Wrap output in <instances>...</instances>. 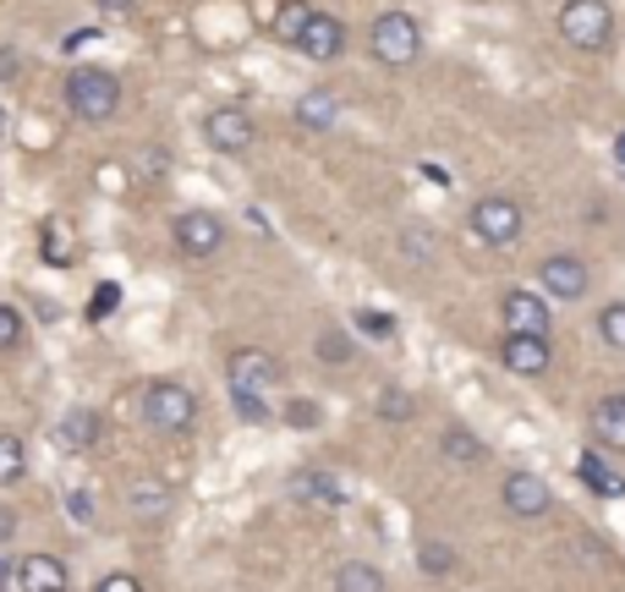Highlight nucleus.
I'll list each match as a JSON object with an SVG mask.
<instances>
[{
    "instance_id": "obj_42",
    "label": "nucleus",
    "mask_w": 625,
    "mask_h": 592,
    "mask_svg": "<svg viewBox=\"0 0 625 592\" xmlns=\"http://www.w3.org/2000/svg\"><path fill=\"white\" fill-rule=\"evenodd\" d=\"M0 582H11V565H6V560H0Z\"/></svg>"
},
{
    "instance_id": "obj_43",
    "label": "nucleus",
    "mask_w": 625,
    "mask_h": 592,
    "mask_svg": "<svg viewBox=\"0 0 625 592\" xmlns=\"http://www.w3.org/2000/svg\"><path fill=\"white\" fill-rule=\"evenodd\" d=\"M0 138H6V104H0Z\"/></svg>"
},
{
    "instance_id": "obj_12",
    "label": "nucleus",
    "mask_w": 625,
    "mask_h": 592,
    "mask_svg": "<svg viewBox=\"0 0 625 592\" xmlns=\"http://www.w3.org/2000/svg\"><path fill=\"white\" fill-rule=\"evenodd\" d=\"M500 319H505V335H548V302L537 291H505Z\"/></svg>"
},
{
    "instance_id": "obj_19",
    "label": "nucleus",
    "mask_w": 625,
    "mask_h": 592,
    "mask_svg": "<svg viewBox=\"0 0 625 592\" xmlns=\"http://www.w3.org/2000/svg\"><path fill=\"white\" fill-rule=\"evenodd\" d=\"M576 478H582V483H587L593 494H604V500H621V494H625V478L615 472V466H604V461H598L593 450H587V455L576 461Z\"/></svg>"
},
{
    "instance_id": "obj_30",
    "label": "nucleus",
    "mask_w": 625,
    "mask_h": 592,
    "mask_svg": "<svg viewBox=\"0 0 625 592\" xmlns=\"http://www.w3.org/2000/svg\"><path fill=\"white\" fill-rule=\"evenodd\" d=\"M319 362L346 368V362H352V340L341 335V330H324V335H319Z\"/></svg>"
},
{
    "instance_id": "obj_28",
    "label": "nucleus",
    "mask_w": 625,
    "mask_h": 592,
    "mask_svg": "<svg viewBox=\"0 0 625 592\" xmlns=\"http://www.w3.org/2000/svg\"><path fill=\"white\" fill-rule=\"evenodd\" d=\"M417 565H423L429 576H450V571H455V549H450V543H434V538H429V543L417 549Z\"/></svg>"
},
{
    "instance_id": "obj_3",
    "label": "nucleus",
    "mask_w": 625,
    "mask_h": 592,
    "mask_svg": "<svg viewBox=\"0 0 625 592\" xmlns=\"http://www.w3.org/2000/svg\"><path fill=\"white\" fill-rule=\"evenodd\" d=\"M67 110L78 121H93V127L110 121L121 110V78L104 72V67H72L67 72Z\"/></svg>"
},
{
    "instance_id": "obj_32",
    "label": "nucleus",
    "mask_w": 625,
    "mask_h": 592,
    "mask_svg": "<svg viewBox=\"0 0 625 592\" xmlns=\"http://www.w3.org/2000/svg\"><path fill=\"white\" fill-rule=\"evenodd\" d=\"M357 330H362V335H373V340H390V335H395V319H390V313H379V308H362Z\"/></svg>"
},
{
    "instance_id": "obj_13",
    "label": "nucleus",
    "mask_w": 625,
    "mask_h": 592,
    "mask_svg": "<svg viewBox=\"0 0 625 592\" xmlns=\"http://www.w3.org/2000/svg\"><path fill=\"white\" fill-rule=\"evenodd\" d=\"M500 362H505L516 379H537V373H548V362H554L548 335H505L500 340Z\"/></svg>"
},
{
    "instance_id": "obj_20",
    "label": "nucleus",
    "mask_w": 625,
    "mask_h": 592,
    "mask_svg": "<svg viewBox=\"0 0 625 592\" xmlns=\"http://www.w3.org/2000/svg\"><path fill=\"white\" fill-rule=\"evenodd\" d=\"M313 11H319L313 0H280V6H274V22H269V28H274V39H280V44H296Z\"/></svg>"
},
{
    "instance_id": "obj_4",
    "label": "nucleus",
    "mask_w": 625,
    "mask_h": 592,
    "mask_svg": "<svg viewBox=\"0 0 625 592\" xmlns=\"http://www.w3.org/2000/svg\"><path fill=\"white\" fill-rule=\"evenodd\" d=\"M367 50H373V61L379 67H417L423 61V28L406 17V11H384V17H373V28H367Z\"/></svg>"
},
{
    "instance_id": "obj_41",
    "label": "nucleus",
    "mask_w": 625,
    "mask_h": 592,
    "mask_svg": "<svg viewBox=\"0 0 625 592\" xmlns=\"http://www.w3.org/2000/svg\"><path fill=\"white\" fill-rule=\"evenodd\" d=\"M615 160H621V165H625V132H621V138H615Z\"/></svg>"
},
{
    "instance_id": "obj_17",
    "label": "nucleus",
    "mask_w": 625,
    "mask_h": 592,
    "mask_svg": "<svg viewBox=\"0 0 625 592\" xmlns=\"http://www.w3.org/2000/svg\"><path fill=\"white\" fill-rule=\"evenodd\" d=\"M335 116H341V99H335L330 88H308V93L296 99V127H308V132H330Z\"/></svg>"
},
{
    "instance_id": "obj_27",
    "label": "nucleus",
    "mask_w": 625,
    "mask_h": 592,
    "mask_svg": "<svg viewBox=\"0 0 625 592\" xmlns=\"http://www.w3.org/2000/svg\"><path fill=\"white\" fill-rule=\"evenodd\" d=\"M598 340H604L609 351H625V302H609V308L598 313Z\"/></svg>"
},
{
    "instance_id": "obj_24",
    "label": "nucleus",
    "mask_w": 625,
    "mask_h": 592,
    "mask_svg": "<svg viewBox=\"0 0 625 592\" xmlns=\"http://www.w3.org/2000/svg\"><path fill=\"white\" fill-rule=\"evenodd\" d=\"M379 418H384V423H412V418H417V401H412V390H401V384L379 390Z\"/></svg>"
},
{
    "instance_id": "obj_44",
    "label": "nucleus",
    "mask_w": 625,
    "mask_h": 592,
    "mask_svg": "<svg viewBox=\"0 0 625 592\" xmlns=\"http://www.w3.org/2000/svg\"><path fill=\"white\" fill-rule=\"evenodd\" d=\"M0 592H11V588H6V582H0Z\"/></svg>"
},
{
    "instance_id": "obj_38",
    "label": "nucleus",
    "mask_w": 625,
    "mask_h": 592,
    "mask_svg": "<svg viewBox=\"0 0 625 592\" xmlns=\"http://www.w3.org/2000/svg\"><path fill=\"white\" fill-rule=\"evenodd\" d=\"M99 11H110V17H127V11H138V0H99Z\"/></svg>"
},
{
    "instance_id": "obj_33",
    "label": "nucleus",
    "mask_w": 625,
    "mask_h": 592,
    "mask_svg": "<svg viewBox=\"0 0 625 592\" xmlns=\"http://www.w3.org/2000/svg\"><path fill=\"white\" fill-rule=\"evenodd\" d=\"M401 253H406V258H423V263H429V258H434L429 231H423V225H406V231H401Z\"/></svg>"
},
{
    "instance_id": "obj_35",
    "label": "nucleus",
    "mask_w": 625,
    "mask_h": 592,
    "mask_svg": "<svg viewBox=\"0 0 625 592\" xmlns=\"http://www.w3.org/2000/svg\"><path fill=\"white\" fill-rule=\"evenodd\" d=\"M115 302H121V285H99V291H93V308H89V319H104V313H110Z\"/></svg>"
},
{
    "instance_id": "obj_22",
    "label": "nucleus",
    "mask_w": 625,
    "mask_h": 592,
    "mask_svg": "<svg viewBox=\"0 0 625 592\" xmlns=\"http://www.w3.org/2000/svg\"><path fill=\"white\" fill-rule=\"evenodd\" d=\"M127 505L138 510V515H149V521H154V515H165V510H171V489H165L160 478H143V483H132Z\"/></svg>"
},
{
    "instance_id": "obj_25",
    "label": "nucleus",
    "mask_w": 625,
    "mask_h": 592,
    "mask_svg": "<svg viewBox=\"0 0 625 592\" xmlns=\"http://www.w3.org/2000/svg\"><path fill=\"white\" fill-rule=\"evenodd\" d=\"M22 472H28V450H22V439H17V433H0V489H11Z\"/></svg>"
},
{
    "instance_id": "obj_21",
    "label": "nucleus",
    "mask_w": 625,
    "mask_h": 592,
    "mask_svg": "<svg viewBox=\"0 0 625 592\" xmlns=\"http://www.w3.org/2000/svg\"><path fill=\"white\" fill-rule=\"evenodd\" d=\"M335 592H384V571L367 565V560H346L335 571Z\"/></svg>"
},
{
    "instance_id": "obj_18",
    "label": "nucleus",
    "mask_w": 625,
    "mask_h": 592,
    "mask_svg": "<svg viewBox=\"0 0 625 592\" xmlns=\"http://www.w3.org/2000/svg\"><path fill=\"white\" fill-rule=\"evenodd\" d=\"M99 433H104V423H99L93 407H72V412L61 418V444H67V450H93Z\"/></svg>"
},
{
    "instance_id": "obj_37",
    "label": "nucleus",
    "mask_w": 625,
    "mask_h": 592,
    "mask_svg": "<svg viewBox=\"0 0 625 592\" xmlns=\"http://www.w3.org/2000/svg\"><path fill=\"white\" fill-rule=\"evenodd\" d=\"M17 72H22V67H17V50H11V44H0V83H11Z\"/></svg>"
},
{
    "instance_id": "obj_40",
    "label": "nucleus",
    "mask_w": 625,
    "mask_h": 592,
    "mask_svg": "<svg viewBox=\"0 0 625 592\" xmlns=\"http://www.w3.org/2000/svg\"><path fill=\"white\" fill-rule=\"evenodd\" d=\"M11 532H17V515L0 505V543H11Z\"/></svg>"
},
{
    "instance_id": "obj_7",
    "label": "nucleus",
    "mask_w": 625,
    "mask_h": 592,
    "mask_svg": "<svg viewBox=\"0 0 625 592\" xmlns=\"http://www.w3.org/2000/svg\"><path fill=\"white\" fill-rule=\"evenodd\" d=\"M171 231H177V248L187 258H214L225 248V220L209 214V209H181Z\"/></svg>"
},
{
    "instance_id": "obj_31",
    "label": "nucleus",
    "mask_w": 625,
    "mask_h": 592,
    "mask_svg": "<svg viewBox=\"0 0 625 592\" xmlns=\"http://www.w3.org/2000/svg\"><path fill=\"white\" fill-rule=\"evenodd\" d=\"M291 428H319L324 423V412H319V401H308V395H296V401H285V412H280Z\"/></svg>"
},
{
    "instance_id": "obj_23",
    "label": "nucleus",
    "mask_w": 625,
    "mask_h": 592,
    "mask_svg": "<svg viewBox=\"0 0 625 592\" xmlns=\"http://www.w3.org/2000/svg\"><path fill=\"white\" fill-rule=\"evenodd\" d=\"M440 450H445L450 461H461V466H477L483 461V439L472 433V428H445V439H440Z\"/></svg>"
},
{
    "instance_id": "obj_14",
    "label": "nucleus",
    "mask_w": 625,
    "mask_h": 592,
    "mask_svg": "<svg viewBox=\"0 0 625 592\" xmlns=\"http://www.w3.org/2000/svg\"><path fill=\"white\" fill-rule=\"evenodd\" d=\"M11 582L17 592H67V560H56V554H28V560H17L11 565Z\"/></svg>"
},
{
    "instance_id": "obj_11",
    "label": "nucleus",
    "mask_w": 625,
    "mask_h": 592,
    "mask_svg": "<svg viewBox=\"0 0 625 592\" xmlns=\"http://www.w3.org/2000/svg\"><path fill=\"white\" fill-rule=\"evenodd\" d=\"M500 500H505L511 515H522V521H537V515H548V510H554V494H548V483H543L537 472H511Z\"/></svg>"
},
{
    "instance_id": "obj_5",
    "label": "nucleus",
    "mask_w": 625,
    "mask_h": 592,
    "mask_svg": "<svg viewBox=\"0 0 625 592\" xmlns=\"http://www.w3.org/2000/svg\"><path fill=\"white\" fill-rule=\"evenodd\" d=\"M143 423L154 433H187L198 423V395L187 384H177V379H154L143 390Z\"/></svg>"
},
{
    "instance_id": "obj_39",
    "label": "nucleus",
    "mask_w": 625,
    "mask_h": 592,
    "mask_svg": "<svg viewBox=\"0 0 625 592\" xmlns=\"http://www.w3.org/2000/svg\"><path fill=\"white\" fill-rule=\"evenodd\" d=\"M67 510H72V521H89V515H93V505L83 500V494H72V500H67Z\"/></svg>"
},
{
    "instance_id": "obj_16",
    "label": "nucleus",
    "mask_w": 625,
    "mask_h": 592,
    "mask_svg": "<svg viewBox=\"0 0 625 592\" xmlns=\"http://www.w3.org/2000/svg\"><path fill=\"white\" fill-rule=\"evenodd\" d=\"M587 428H593V439H598L604 450H625V395H604V401L593 407Z\"/></svg>"
},
{
    "instance_id": "obj_1",
    "label": "nucleus",
    "mask_w": 625,
    "mask_h": 592,
    "mask_svg": "<svg viewBox=\"0 0 625 592\" xmlns=\"http://www.w3.org/2000/svg\"><path fill=\"white\" fill-rule=\"evenodd\" d=\"M466 231H472L483 248L511 253V248L522 242V231H527V214H522V203H516L511 192H488V198H477V203H472Z\"/></svg>"
},
{
    "instance_id": "obj_10",
    "label": "nucleus",
    "mask_w": 625,
    "mask_h": 592,
    "mask_svg": "<svg viewBox=\"0 0 625 592\" xmlns=\"http://www.w3.org/2000/svg\"><path fill=\"white\" fill-rule=\"evenodd\" d=\"M296 50L308 61H341L346 56V22L335 11H313L308 28H302V39H296Z\"/></svg>"
},
{
    "instance_id": "obj_2",
    "label": "nucleus",
    "mask_w": 625,
    "mask_h": 592,
    "mask_svg": "<svg viewBox=\"0 0 625 592\" xmlns=\"http://www.w3.org/2000/svg\"><path fill=\"white\" fill-rule=\"evenodd\" d=\"M560 39L582 56H604L615 44V11L609 0H565L560 6Z\"/></svg>"
},
{
    "instance_id": "obj_36",
    "label": "nucleus",
    "mask_w": 625,
    "mask_h": 592,
    "mask_svg": "<svg viewBox=\"0 0 625 592\" xmlns=\"http://www.w3.org/2000/svg\"><path fill=\"white\" fill-rule=\"evenodd\" d=\"M99 592H143V582H138V576H127V571H115V576H104V582H99Z\"/></svg>"
},
{
    "instance_id": "obj_9",
    "label": "nucleus",
    "mask_w": 625,
    "mask_h": 592,
    "mask_svg": "<svg viewBox=\"0 0 625 592\" xmlns=\"http://www.w3.org/2000/svg\"><path fill=\"white\" fill-rule=\"evenodd\" d=\"M280 362L259 351V345H242V351H231V362H225V379H231V390H253V395H264L269 384H280Z\"/></svg>"
},
{
    "instance_id": "obj_29",
    "label": "nucleus",
    "mask_w": 625,
    "mask_h": 592,
    "mask_svg": "<svg viewBox=\"0 0 625 592\" xmlns=\"http://www.w3.org/2000/svg\"><path fill=\"white\" fill-rule=\"evenodd\" d=\"M231 401H236V418L242 423H274V412H269V401L264 395H253V390H231Z\"/></svg>"
},
{
    "instance_id": "obj_15",
    "label": "nucleus",
    "mask_w": 625,
    "mask_h": 592,
    "mask_svg": "<svg viewBox=\"0 0 625 592\" xmlns=\"http://www.w3.org/2000/svg\"><path fill=\"white\" fill-rule=\"evenodd\" d=\"M285 494H291V500H302V505H324V510H335L341 500H346V494H341V483H335L330 472H319V466H302V472H291Z\"/></svg>"
},
{
    "instance_id": "obj_6",
    "label": "nucleus",
    "mask_w": 625,
    "mask_h": 592,
    "mask_svg": "<svg viewBox=\"0 0 625 592\" xmlns=\"http://www.w3.org/2000/svg\"><path fill=\"white\" fill-rule=\"evenodd\" d=\"M203 138H209L214 154H248L259 143V127H253V116L242 104H214L203 116Z\"/></svg>"
},
{
    "instance_id": "obj_8",
    "label": "nucleus",
    "mask_w": 625,
    "mask_h": 592,
    "mask_svg": "<svg viewBox=\"0 0 625 592\" xmlns=\"http://www.w3.org/2000/svg\"><path fill=\"white\" fill-rule=\"evenodd\" d=\"M537 274H543V291L560 297V302H582L587 285H593L587 258H576V253H548L543 263H537Z\"/></svg>"
},
{
    "instance_id": "obj_26",
    "label": "nucleus",
    "mask_w": 625,
    "mask_h": 592,
    "mask_svg": "<svg viewBox=\"0 0 625 592\" xmlns=\"http://www.w3.org/2000/svg\"><path fill=\"white\" fill-rule=\"evenodd\" d=\"M39 248H44V263H56V269L72 258V248H67V220H61V214L39 225Z\"/></svg>"
},
{
    "instance_id": "obj_34",
    "label": "nucleus",
    "mask_w": 625,
    "mask_h": 592,
    "mask_svg": "<svg viewBox=\"0 0 625 592\" xmlns=\"http://www.w3.org/2000/svg\"><path fill=\"white\" fill-rule=\"evenodd\" d=\"M11 345H22V313L0 302V351H11Z\"/></svg>"
}]
</instances>
